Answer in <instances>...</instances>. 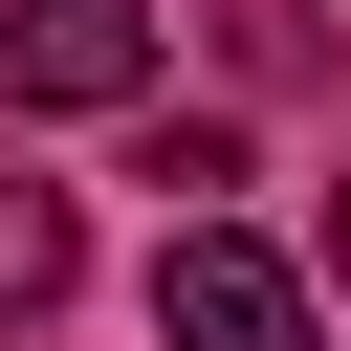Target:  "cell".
<instances>
[{
    "label": "cell",
    "mask_w": 351,
    "mask_h": 351,
    "mask_svg": "<svg viewBox=\"0 0 351 351\" xmlns=\"http://www.w3.org/2000/svg\"><path fill=\"white\" fill-rule=\"evenodd\" d=\"M0 88L22 110H132L154 88V0H0Z\"/></svg>",
    "instance_id": "cell-2"
},
{
    "label": "cell",
    "mask_w": 351,
    "mask_h": 351,
    "mask_svg": "<svg viewBox=\"0 0 351 351\" xmlns=\"http://www.w3.org/2000/svg\"><path fill=\"white\" fill-rule=\"evenodd\" d=\"M329 263H351V176H329Z\"/></svg>",
    "instance_id": "cell-4"
},
{
    "label": "cell",
    "mask_w": 351,
    "mask_h": 351,
    "mask_svg": "<svg viewBox=\"0 0 351 351\" xmlns=\"http://www.w3.org/2000/svg\"><path fill=\"white\" fill-rule=\"evenodd\" d=\"M66 263H88V219H66L44 176H0V329H44V307H66Z\"/></svg>",
    "instance_id": "cell-3"
},
{
    "label": "cell",
    "mask_w": 351,
    "mask_h": 351,
    "mask_svg": "<svg viewBox=\"0 0 351 351\" xmlns=\"http://www.w3.org/2000/svg\"><path fill=\"white\" fill-rule=\"evenodd\" d=\"M154 329H176V351H329L307 263L241 241V219H176V241H154Z\"/></svg>",
    "instance_id": "cell-1"
}]
</instances>
